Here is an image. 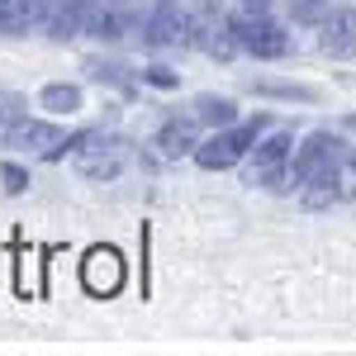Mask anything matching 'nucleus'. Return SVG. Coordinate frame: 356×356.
<instances>
[{"instance_id":"obj_14","label":"nucleus","mask_w":356,"mask_h":356,"mask_svg":"<svg viewBox=\"0 0 356 356\" xmlns=\"http://www.w3.org/2000/svg\"><path fill=\"white\" fill-rule=\"evenodd\" d=\"M62 143V124L53 119H29V114H19L15 124H10V134L0 138V147H24V152H48V147H57Z\"/></svg>"},{"instance_id":"obj_7","label":"nucleus","mask_w":356,"mask_h":356,"mask_svg":"<svg viewBox=\"0 0 356 356\" xmlns=\"http://www.w3.org/2000/svg\"><path fill=\"white\" fill-rule=\"evenodd\" d=\"M72 162H76V176H81V181H105V186H110V181H119V176L129 171L134 143H129L124 134H105V129H100Z\"/></svg>"},{"instance_id":"obj_22","label":"nucleus","mask_w":356,"mask_h":356,"mask_svg":"<svg viewBox=\"0 0 356 356\" xmlns=\"http://www.w3.org/2000/svg\"><path fill=\"white\" fill-rule=\"evenodd\" d=\"M337 129H342V134H347V129H356V114H342V124H337Z\"/></svg>"},{"instance_id":"obj_18","label":"nucleus","mask_w":356,"mask_h":356,"mask_svg":"<svg viewBox=\"0 0 356 356\" xmlns=\"http://www.w3.org/2000/svg\"><path fill=\"white\" fill-rule=\"evenodd\" d=\"M86 105V90L76 81H48L43 90H38V110H48V114H81Z\"/></svg>"},{"instance_id":"obj_1","label":"nucleus","mask_w":356,"mask_h":356,"mask_svg":"<svg viewBox=\"0 0 356 356\" xmlns=\"http://www.w3.org/2000/svg\"><path fill=\"white\" fill-rule=\"evenodd\" d=\"M290 19L280 15V0H238L233 5V43L238 57L257 62H280L295 53V33Z\"/></svg>"},{"instance_id":"obj_15","label":"nucleus","mask_w":356,"mask_h":356,"mask_svg":"<svg viewBox=\"0 0 356 356\" xmlns=\"http://www.w3.org/2000/svg\"><path fill=\"white\" fill-rule=\"evenodd\" d=\"M90 10H95V0H57L53 19H48L43 33L53 43H76V38H86V29H90Z\"/></svg>"},{"instance_id":"obj_12","label":"nucleus","mask_w":356,"mask_h":356,"mask_svg":"<svg viewBox=\"0 0 356 356\" xmlns=\"http://www.w3.org/2000/svg\"><path fill=\"white\" fill-rule=\"evenodd\" d=\"M57 0H0V38H29L43 33Z\"/></svg>"},{"instance_id":"obj_6","label":"nucleus","mask_w":356,"mask_h":356,"mask_svg":"<svg viewBox=\"0 0 356 356\" xmlns=\"http://www.w3.org/2000/svg\"><path fill=\"white\" fill-rule=\"evenodd\" d=\"M143 19H147V5H143V0H95L86 38H95V43H105V48L143 43Z\"/></svg>"},{"instance_id":"obj_5","label":"nucleus","mask_w":356,"mask_h":356,"mask_svg":"<svg viewBox=\"0 0 356 356\" xmlns=\"http://www.w3.org/2000/svg\"><path fill=\"white\" fill-rule=\"evenodd\" d=\"M347 157H352V138L342 134V129H309V134H300L295 157H290V186H295V195H300L314 176L342 166Z\"/></svg>"},{"instance_id":"obj_11","label":"nucleus","mask_w":356,"mask_h":356,"mask_svg":"<svg viewBox=\"0 0 356 356\" xmlns=\"http://www.w3.org/2000/svg\"><path fill=\"white\" fill-rule=\"evenodd\" d=\"M200 138H204V124L195 114H166L162 124H157V134H152V147L166 162H181V157H195Z\"/></svg>"},{"instance_id":"obj_21","label":"nucleus","mask_w":356,"mask_h":356,"mask_svg":"<svg viewBox=\"0 0 356 356\" xmlns=\"http://www.w3.org/2000/svg\"><path fill=\"white\" fill-rule=\"evenodd\" d=\"M138 76H143V86H152V90H176L181 86V72H171L166 62H147Z\"/></svg>"},{"instance_id":"obj_16","label":"nucleus","mask_w":356,"mask_h":356,"mask_svg":"<svg viewBox=\"0 0 356 356\" xmlns=\"http://www.w3.org/2000/svg\"><path fill=\"white\" fill-rule=\"evenodd\" d=\"M81 72L95 86H114V90H124V95H134L138 86H143V76H138L129 62H119V57H100V53H95V57H86V62H81Z\"/></svg>"},{"instance_id":"obj_20","label":"nucleus","mask_w":356,"mask_h":356,"mask_svg":"<svg viewBox=\"0 0 356 356\" xmlns=\"http://www.w3.org/2000/svg\"><path fill=\"white\" fill-rule=\"evenodd\" d=\"M0 186H5V195H24L29 186H33V176H29V166L24 162H0Z\"/></svg>"},{"instance_id":"obj_17","label":"nucleus","mask_w":356,"mask_h":356,"mask_svg":"<svg viewBox=\"0 0 356 356\" xmlns=\"http://www.w3.org/2000/svg\"><path fill=\"white\" fill-rule=\"evenodd\" d=\"M191 114L204 124V134H209V129H228V124L243 119L238 100H233V95H219V90H200V95L191 100Z\"/></svg>"},{"instance_id":"obj_3","label":"nucleus","mask_w":356,"mask_h":356,"mask_svg":"<svg viewBox=\"0 0 356 356\" xmlns=\"http://www.w3.org/2000/svg\"><path fill=\"white\" fill-rule=\"evenodd\" d=\"M186 48L209 62H233L238 43H233V10L223 0H191L186 5Z\"/></svg>"},{"instance_id":"obj_9","label":"nucleus","mask_w":356,"mask_h":356,"mask_svg":"<svg viewBox=\"0 0 356 356\" xmlns=\"http://www.w3.org/2000/svg\"><path fill=\"white\" fill-rule=\"evenodd\" d=\"M124 280H129V266H124V252L119 247H90L81 261V285L86 295H95V300H110L124 290Z\"/></svg>"},{"instance_id":"obj_19","label":"nucleus","mask_w":356,"mask_h":356,"mask_svg":"<svg viewBox=\"0 0 356 356\" xmlns=\"http://www.w3.org/2000/svg\"><path fill=\"white\" fill-rule=\"evenodd\" d=\"M328 10H332V0H285V19L295 29H318Z\"/></svg>"},{"instance_id":"obj_2","label":"nucleus","mask_w":356,"mask_h":356,"mask_svg":"<svg viewBox=\"0 0 356 356\" xmlns=\"http://www.w3.org/2000/svg\"><path fill=\"white\" fill-rule=\"evenodd\" d=\"M271 124H275L271 110H257V114H243V119L228 124V129H209V134L200 138L191 162L200 166V171H233V166L247 162V152L257 147V138L266 134Z\"/></svg>"},{"instance_id":"obj_10","label":"nucleus","mask_w":356,"mask_h":356,"mask_svg":"<svg viewBox=\"0 0 356 356\" xmlns=\"http://www.w3.org/2000/svg\"><path fill=\"white\" fill-rule=\"evenodd\" d=\"M314 33H318V38H314L318 53L328 57V62H352L356 57V10L352 5H332Z\"/></svg>"},{"instance_id":"obj_23","label":"nucleus","mask_w":356,"mask_h":356,"mask_svg":"<svg viewBox=\"0 0 356 356\" xmlns=\"http://www.w3.org/2000/svg\"><path fill=\"white\" fill-rule=\"evenodd\" d=\"M0 105H5V95H0Z\"/></svg>"},{"instance_id":"obj_8","label":"nucleus","mask_w":356,"mask_h":356,"mask_svg":"<svg viewBox=\"0 0 356 356\" xmlns=\"http://www.w3.org/2000/svg\"><path fill=\"white\" fill-rule=\"evenodd\" d=\"M171 48H186V5L181 0H147L143 53H171Z\"/></svg>"},{"instance_id":"obj_4","label":"nucleus","mask_w":356,"mask_h":356,"mask_svg":"<svg viewBox=\"0 0 356 356\" xmlns=\"http://www.w3.org/2000/svg\"><path fill=\"white\" fill-rule=\"evenodd\" d=\"M295 129L285 124H271L266 134L257 138V147L247 152V181L261 186L266 195H295L290 186V157H295Z\"/></svg>"},{"instance_id":"obj_13","label":"nucleus","mask_w":356,"mask_h":356,"mask_svg":"<svg viewBox=\"0 0 356 356\" xmlns=\"http://www.w3.org/2000/svg\"><path fill=\"white\" fill-rule=\"evenodd\" d=\"M247 95L271 100V105H323V86L295 81V76H252Z\"/></svg>"}]
</instances>
